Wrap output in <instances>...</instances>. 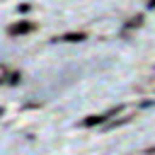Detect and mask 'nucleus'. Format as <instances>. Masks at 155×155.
I'll return each instance as SVG.
<instances>
[{"instance_id":"2","label":"nucleus","mask_w":155,"mask_h":155,"mask_svg":"<svg viewBox=\"0 0 155 155\" xmlns=\"http://www.w3.org/2000/svg\"><path fill=\"white\" fill-rule=\"evenodd\" d=\"M29 29H31L29 24H15V27L10 29V34H17V31H29Z\"/></svg>"},{"instance_id":"3","label":"nucleus","mask_w":155,"mask_h":155,"mask_svg":"<svg viewBox=\"0 0 155 155\" xmlns=\"http://www.w3.org/2000/svg\"><path fill=\"white\" fill-rule=\"evenodd\" d=\"M85 39V34H68V36H63V41H82Z\"/></svg>"},{"instance_id":"1","label":"nucleus","mask_w":155,"mask_h":155,"mask_svg":"<svg viewBox=\"0 0 155 155\" xmlns=\"http://www.w3.org/2000/svg\"><path fill=\"white\" fill-rule=\"evenodd\" d=\"M107 116H90V119H85L82 121V126H92V124H99V121H104Z\"/></svg>"}]
</instances>
